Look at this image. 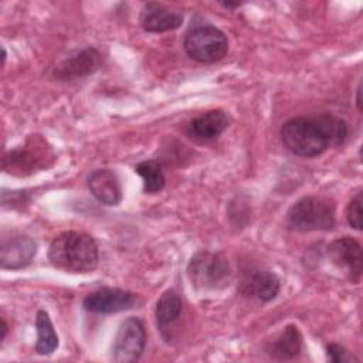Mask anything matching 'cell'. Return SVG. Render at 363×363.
<instances>
[{
	"mask_svg": "<svg viewBox=\"0 0 363 363\" xmlns=\"http://www.w3.org/2000/svg\"><path fill=\"white\" fill-rule=\"evenodd\" d=\"M7 323H6V320L4 319H1V340H4V337H6V335H7Z\"/></svg>",
	"mask_w": 363,
	"mask_h": 363,
	"instance_id": "cell-23",
	"label": "cell"
},
{
	"mask_svg": "<svg viewBox=\"0 0 363 363\" xmlns=\"http://www.w3.org/2000/svg\"><path fill=\"white\" fill-rule=\"evenodd\" d=\"M37 252L34 240L24 234H11L3 237L0 247V264L6 269H18L27 267Z\"/></svg>",
	"mask_w": 363,
	"mask_h": 363,
	"instance_id": "cell-9",
	"label": "cell"
},
{
	"mask_svg": "<svg viewBox=\"0 0 363 363\" xmlns=\"http://www.w3.org/2000/svg\"><path fill=\"white\" fill-rule=\"evenodd\" d=\"M51 264L65 272L88 274L98 265V247L94 238L84 233L65 231L57 235L48 250Z\"/></svg>",
	"mask_w": 363,
	"mask_h": 363,
	"instance_id": "cell-1",
	"label": "cell"
},
{
	"mask_svg": "<svg viewBox=\"0 0 363 363\" xmlns=\"http://www.w3.org/2000/svg\"><path fill=\"white\" fill-rule=\"evenodd\" d=\"M326 354L328 359L333 363H345V362H359L356 356H353L350 352H347L343 346L330 343L326 346Z\"/></svg>",
	"mask_w": 363,
	"mask_h": 363,
	"instance_id": "cell-21",
	"label": "cell"
},
{
	"mask_svg": "<svg viewBox=\"0 0 363 363\" xmlns=\"http://www.w3.org/2000/svg\"><path fill=\"white\" fill-rule=\"evenodd\" d=\"M221 6L225 9H235L240 7V3H221Z\"/></svg>",
	"mask_w": 363,
	"mask_h": 363,
	"instance_id": "cell-24",
	"label": "cell"
},
{
	"mask_svg": "<svg viewBox=\"0 0 363 363\" xmlns=\"http://www.w3.org/2000/svg\"><path fill=\"white\" fill-rule=\"evenodd\" d=\"M281 138L288 150L303 157L318 156L329 147L315 118H292L286 121L281 128Z\"/></svg>",
	"mask_w": 363,
	"mask_h": 363,
	"instance_id": "cell-2",
	"label": "cell"
},
{
	"mask_svg": "<svg viewBox=\"0 0 363 363\" xmlns=\"http://www.w3.org/2000/svg\"><path fill=\"white\" fill-rule=\"evenodd\" d=\"M328 257L352 282H359L363 268V255L362 247L354 238L342 237L330 242Z\"/></svg>",
	"mask_w": 363,
	"mask_h": 363,
	"instance_id": "cell-7",
	"label": "cell"
},
{
	"mask_svg": "<svg viewBox=\"0 0 363 363\" xmlns=\"http://www.w3.org/2000/svg\"><path fill=\"white\" fill-rule=\"evenodd\" d=\"M315 121L318 122L320 130L323 132L329 147L330 146H340L346 136H347V126L346 122L340 118H336L330 113H323L315 118Z\"/></svg>",
	"mask_w": 363,
	"mask_h": 363,
	"instance_id": "cell-19",
	"label": "cell"
},
{
	"mask_svg": "<svg viewBox=\"0 0 363 363\" xmlns=\"http://www.w3.org/2000/svg\"><path fill=\"white\" fill-rule=\"evenodd\" d=\"M302 350V335L295 325H288L272 343L269 354L278 360H289L296 357Z\"/></svg>",
	"mask_w": 363,
	"mask_h": 363,
	"instance_id": "cell-16",
	"label": "cell"
},
{
	"mask_svg": "<svg viewBox=\"0 0 363 363\" xmlns=\"http://www.w3.org/2000/svg\"><path fill=\"white\" fill-rule=\"evenodd\" d=\"M230 116L221 111H208L194 118L187 126V135L197 142H210L218 138L230 125Z\"/></svg>",
	"mask_w": 363,
	"mask_h": 363,
	"instance_id": "cell-11",
	"label": "cell"
},
{
	"mask_svg": "<svg viewBox=\"0 0 363 363\" xmlns=\"http://www.w3.org/2000/svg\"><path fill=\"white\" fill-rule=\"evenodd\" d=\"M35 328H37L35 352L41 356L51 354L58 346V336H57L52 322L45 311L37 312Z\"/></svg>",
	"mask_w": 363,
	"mask_h": 363,
	"instance_id": "cell-17",
	"label": "cell"
},
{
	"mask_svg": "<svg viewBox=\"0 0 363 363\" xmlns=\"http://www.w3.org/2000/svg\"><path fill=\"white\" fill-rule=\"evenodd\" d=\"M101 62V55L95 48H85L67 57L55 69V77L60 79L78 78L94 72Z\"/></svg>",
	"mask_w": 363,
	"mask_h": 363,
	"instance_id": "cell-14",
	"label": "cell"
},
{
	"mask_svg": "<svg viewBox=\"0 0 363 363\" xmlns=\"http://www.w3.org/2000/svg\"><path fill=\"white\" fill-rule=\"evenodd\" d=\"M360 94H362V82H359V86L356 89V105L359 111H362V101H360Z\"/></svg>",
	"mask_w": 363,
	"mask_h": 363,
	"instance_id": "cell-22",
	"label": "cell"
},
{
	"mask_svg": "<svg viewBox=\"0 0 363 363\" xmlns=\"http://www.w3.org/2000/svg\"><path fill=\"white\" fill-rule=\"evenodd\" d=\"M346 218L350 227L354 230H362V193H357L347 204Z\"/></svg>",
	"mask_w": 363,
	"mask_h": 363,
	"instance_id": "cell-20",
	"label": "cell"
},
{
	"mask_svg": "<svg viewBox=\"0 0 363 363\" xmlns=\"http://www.w3.org/2000/svg\"><path fill=\"white\" fill-rule=\"evenodd\" d=\"M278 277L268 269H250L244 274L238 289L245 296H254L262 302L272 301L279 292Z\"/></svg>",
	"mask_w": 363,
	"mask_h": 363,
	"instance_id": "cell-10",
	"label": "cell"
},
{
	"mask_svg": "<svg viewBox=\"0 0 363 363\" xmlns=\"http://www.w3.org/2000/svg\"><path fill=\"white\" fill-rule=\"evenodd\" d=\"M88 187L94 197L106 206H116L122 200V186L111 169H98L88 176Z\"/></svg>",
	"mask_w": 363,
	"mask_h": 363,
	"instance_id": "cell-12",
	"label": "cell"
},
{
	"mask_svg": "<svg viewBox=\"0 0 363 363\" xmlns=\"http://www.w3.org/2000/svg\"><path fill=\"white\" fill-rule=\"evenodd\" d=\"M190 58L203 64H213L223 60L228 51L225 34L214 26H199L190 30L183 41Z\"/></svg>",
	"mask_w": 363,
	"mask_h": 363,
	"instance_id": "cell-5",
	"label": "cell"
},
{
	"mask_svg": "<svg viewBox=\"0 0 363 363\" xmlns=\"http://www.w3.org/2000/svg\"><path fill=\"white\" fill-rule=\"evenodd\" d=\"M187 275L197 289L216 291L228 285L231 269L223 254L199 251L189 262Z\"/></svg>",
	"mask_w": 363,
	"mask_h": 363,
	"instance_id": "cell-3",
	"label": "cell"
},
{
	"mask_svg": "<svg viewBox=\"0 0 363 363\" xmlns=\"http://www.w3.org/2000/svg\"><path fill=\"white\" fill-rule=\"evenodd\" d=\"M146 332L140 319L130 316L125 319L115 335L112 345V359L119 363L139 360L145 350Z\"/></svg>",
	"mask_w": 363,
	"mask_h": 363,
	"instance_id": "cell-6",
	"label": "cell"
},
{
	"mask_svg": "<svg viewBox=\"0 0 363 363\" xmlns=\"http://www.w3.org/2000/svg\"><path fill=\"white\" fill-rule=\"evenodd\" d=\"M136 303V296L119 288H101L88 294L82 302L84 308L95 313H116L130 309Z\"/></svg>",
	"mask_w": 363,
	"mask_h": 363,
	"instance_id": "cell-8",
	"label": "cell"
},
{
	"mask_svg": "<svg viewBox=\"0 0 363 363\" xmlns=\"http://www.w3.org/2000/svg\"><path fill=\"white\" fill-rule=\"evenodd\" d=\"M182 308H183L182 299L174 289H167L160 295L156 303L155 316H156L157 328L160 329L162 333H164V330H167L169 326L177 322V319L182 315Z\"/></svg>",
	"mask_w": 363,
	"mask_h": 363,
	"instance_id": "cell-15",
	"label": "cell"
},
{
	"mask_svg": "<svg viewBox=\"0 0 363 363\" xmlns=\"http://www.w3.org/2000/svg\"><path fill=\"white\" fill-rule=\"evenodd\" d=\"M288 227L295 231H328L335 224L333 207L319 197H303L288 211Z\"/></svg>",
	"mask_w": 363,
	"mask_h": 363,
	"instance_id": "cell-4",
	"label": "cell"
},
{
	"mask_svg": "<svg viewBox=\"0 0 363 363\" xmlns=\"http://www.w3.org/2000/svg\"><path fill=\"white\" fill-rule=\"evenodd\" d=\"M183 16L159 3H147L140 13V26L149 33H164L182 26Z\"/></svg>",
	"mask_w": 363,
	"mask_h": 363,
	"instance_id": "cell-13",
	"label": "cell"
},
{
	"mask_svg": "<svg viewBox=\"0 0 363 363\" xmlns=\"http://www.w3.org/2000/svg\"><path fill=\"white\" fill-rule=\"evenodd\" d=\"M136 173L143 180V190L146 193L160 191L166 184V177L162 166L155 160H145L136 164Z\"/></svg>",
	"mask_w": 363,
	"mask_h": 363,
	"instance_id": "cell-18",
	"label": "cell"
}]
</instances>
